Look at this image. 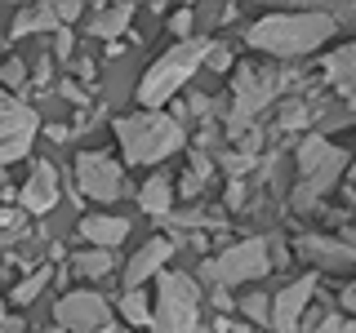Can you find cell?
<instances>
[{
	"instance_id": "obj_1",
	"label": "cell",
	"mask_w": 356,
	"mask_h": 333,
	"mask_svg": "<svg viewBox=\"0 0 356 333\" xmlns=\"http://www.w3.org/2000/svg\"><path fill=\"white\" fill-rule=\"evenodd\" d=\"M334 14L330 9H298V14H267L254 27H245L250 49H263L272 58H303V53L321 49L334 36Z\"/></svg>"
},
{
	"instance_id": "obj_2",
	"label": "cell",
	"mask_w": 356,
	"mask_h": 333,
	"mask_svg": "<svg viewBox=\"0 0 356 333\" xmlns=\"http://www.w3.org/2000/svg\"><path fill=\"white\" fill-rule=\"evenodd\" d=\"M116 138H120V151H125L129 164H156L183 147L187 133L165 111H138V116L116 120Z\"/></svg>"
},
{
	"instance_id": "obj_3",
	"label": "cell",
	"mask_w": 356,
	"mask_h": 333,
	"mask_svg": "<svg viewBox=\"0 0 356 333\" xmlns=\"http://www.w3.org/2000/svg\"><path fill=\"white\" fill-rule=\"evenodd\" d=\"M209 44H214V40H178L174 49H165L161 58L147 67V76L138 80L143 111H161L165 103H170V98L178 94V85H187L196 76V67L205 62Z\"/></svg>"
},
{
	"instance_id": "obj_4",
	"label": "cell",
	"mask_w": 356,
	"mask_h": 333,
	"mask_svg": "<svg viewBox=\"0 0 356 333\" xmlns=\"http://www.w3.org/2000/svg\"><path fill=\"white\" fill-rule=\"evenodd\" d=\"M267 271H272V249H267V240H259V236L236 240V244H227L218 258H205V262H200V280H205L209 289L263 280Z\"/></svg>"
},
{
	"instance_id": "obj_5",
	"label": "cell",
	"mask_w": 356,
	"mask_h": 333,
	"mask_svg": "<svg viewBox=\"0 0 356 333\" xmlns=\"http://www.w3.org/2000/svg\"><path fill=\"white\" fill-rule=\"evenodd\" d=\"M196 311L200 293L192 275L165 271L161 275V302L152 311V333H196Z\"/></svg>"
},
{
	"instance_id": "obj_6",
	"label": "cell",
	"mask_w": 356,
	"mask_h": 333,
	"mask_svg": "<svg viewBox=\"0 0 356 333\" xmlns=\"http://www.w3.org/2000/svg\"><path fill=\"white\" fill-rule=\"evenodd\" d=\"M36 142V111L0 89V169L22 160Z\"/></svg>"
},
{
	"instance_id": "obj_7",
	"label": "cell",
	"mask_w": 356,
	"mask_h": 333,
	"mask_svg": "<svg viewBox=\"0 0 356 333\" xmlns=\"http://www.w3.org/2000/svg\"><path fill=\"white\" fill-rule=\"evenodd\" d=\"M276 89H281V76H276L272 67H263V71L245 67V71L236 76V103H232V116H227V125H232L236 138L245 133V125L276 98Z\"/></svg>"
},
{
	"instance_id": "obj_8",
	"label": "cell",
	"mask_w": 356,
	"mask_h": 333,
	"mask_svg": "<svg viewBox=\"0 0 356 333\" xmlns=\"http://www.w3.org/2000/svg\"><path fill=\"white\" fill-rule=\"evenodd\" d=\"M76 178H81V191L98 205H111L125 187V169L107 151H81L76 155Z\"/></svg>"
},
{
	"instance_id": "obj_9",
	"label": "cell",
	"mask_w": 356,
	"mask_h": 333,
	"mask_svg": "<svg viewBox=\"0 0 356 333\" xmlns=\"http://www.w3.org/2000/svg\"><path fill=\"white\" fill-rule=\"evenodd\" d=\"M54 316H58V325L72 329V333H98L111 320V311H107V298L103 293H94V289H76V293L58 298Z\"/></svg>"
},
{
	"instance_id": "obj_10",
	"label": "cell",
	"mask_w": 356,
	"mask_h": 333,
	"mask_svg": "<svg viewBox=\"0 0 356 333\" xmlns=\"http://www.w3.org/2000/svg\"><path fill=\"white\" fill-rule=\"evenodd\" d=\"M343 169H348V151H339V147H334L330 160L321 164L316 173H307L303 182H298L294 191H289V205H294L298 214H312V209L321 205V196H330V191H334V182L343 178Z\"/></svg>"
},
{
	"instance_id": "obj_11",
	"label": "cell",
	"mask_w": 356,
	"mask_h": 333,
	"mask_svg": "<svg viewBox=\"0 0 356 333\" xmlns=\"http://www.w3.org/2000/svg\"><path fill=\"white\" fill-rule=\"evenodd\" d=\"M312 293H316V275H303V280L285 284L281 293L272 298V329L276 333H294L303 325V311L312 302Z\"/></svg>"
},
{
	"instance_id": "obj_12",
	"label": "cell",
	"mask_w": 356,
	"mask_h": 333,
	"mask_svg": "<svg viewBox=\"0 0 356 333\" xmlns=\"http://www.w3.org/2000/svg\"><path fill=\"white\" fill-rule=\"evenodd\" d=\"M18 205L27 209V214H49V209L58 205V169H54L49 160H36V169H31L27 187H22Z\"/></svg>"
},
{
	"instance_id": "obj_13",
	"label": "cell",
	"mask_w": 356,
	"mask_h": 333,
	"mask_svg": "<svg viewBox=\"0 0 356 333\" xmlns=\"http://www.w3.org/2000/svg\"><path fill=\"white\" fill-rule=\"evenodd\" d=\"M174 258V240H165V236H156V240H147L138 253L129 258V266H125V289L134 293V289H143V280H152V275H161V266Z\"/></svg>"
},
{
	"instance_id": "obj_14",
	"label": "cell",
	"mask_w": 356,
	"mask_h": 333,
	"mask_svg": "<svg viewBox=\"0 0 356 333\" xmlns=\"http://www.w3.org/2000/svg\"><path fill=\"white\" fill-rule=\"evenodd\" d=\"M125 236H129V222L116 218V214H98V218H85L81 222V240L98 244V249H116Z\"/></svg>"
},
{
	"instance_id": "obj_15",
	"label": "cell",
	"mask_w": 356,
	"mask_h": 333,
	"mask_svg": "<svg viewBox=\"0 0 356 333\" xmlns=\"http://www.w3.org/2000/svg\"><path fill=\"white\" fill-rule=\"evenodd\" d=\"M298 249H303L312 262H321V266H352L356 262V249H352V244L330 240V236H303Z\"/></svg>"
},
{
	"instance_id": "obj_16",
	"label": "cell",
	"mask_w": 356,
	"mask_h": 333,
	"mask_svg": "<svg viewBox=\"0 0 356 333\" xmlns=\"http://www.w3.org/2000/svg\"><path fill=\"white\" fill-rule=\"evenodd\" d=\"M325 76L330 85L343 89V98L356 107V44H343V49H334L325 58Z\"/></svg>"
},
{
	"instance_id": "obj_17",
	"label": "cell",
	"mask_w": 356,
	"mask_h": 333,
	"mask_svg": "<svg viewBox=\"0 0 356 333\" xmlns=\"http://www.w3.org/2000/svg\"><path fill=\"white\" fill-rule=\"evenodd\" d=\"M138 205H143V214H152V218L170 214V173H152L138 191Z\"/></svg>"
},
{
	"instance_id": "obj_18",
	"label": "cell",
	"mask_w": 356,
	"mask_h": 333,
	"mask_svg": "<svg viewBox=\"0 0 356 333\" xmlns=\"http://www.w3.org/2000/svg\"><path fill=\"white\" fill-rule=\"evenodd\" d=\"M58 27V14H54V5H36V9H22L14 18V36H31V31H49Z\"/></svg>"
},
{
	"instance_id": "obj_19",
	"label": "cell",
	"mask_w": 356,
	"mask_h": 333,
	"mask_svg": "<svg viewBox=\"0 0 356 333\" xmlns=\"http://www.w3.org/2000/svg\"><path fill=\"white\" fill-rule=\"evenodd\" d=\"M134 18V5H116V9H103L94 22H89V31H94L98 40H111V36H120L125 31V22Z\"/></svg>"
},
{
	"instance_id": "obj_20",
	"label": "cell",
	"mask_w": 356,
	"mask_h": 333,
	"mask_svg": "<svg viewBox=\"0 0 356 333\" xmlns=\"http://www.w3.org/2000/svg\"><path fill=\"white\" fill-rule=\"evenodd\" d=\"M330 155H334L330 142L321 138V133H307V138H303V147H298V169H303V178H307V173H316L321 164L330 160Z\"/></svg>"
},
{
	"instance_id": "obj_21",
	"label": "cell",
	"mask_w": 356,
	"mask_h": 333,
	"mask_svg": "<svg viewBox=\"0 0 356 333\" xmlns=\"http://www.w3.org/2000/svg\"><path fill=\"white\" fill-rule=\"evenodd\" d=\"M72 271L85 275V280H103L111 271V249H89V253H76L72 258Z\"/></svg>"
},
{
	"instance_id": "obj_22",
	"label": "cell",
	"mask_w": 356,
	"mask_h": 333,
	"mask_svg": "<svg viewBox=\"0 0 356 333\" xmlns=\"http://www.w3.org/2000/svg\"><path fill=\"white\" fill-rule=\"evenodd\" d=\"M120 316L129 320V325H152V302L143 289H134V293H125V302H120Z\"/></svg>"
},
{
	"instance_id": "obj_23",
	"label": "cell",
	"mask_w": 356,
	"mask_h": 333,
	"mask_svg": "<svg viewBox=\"0 0 356 333\" xmlns=\"http://www.w3.org/2000/svg\"><path fill=\"white\" fill-rule=\"evenodd\" d=\"M241 311L250 316V325H272V302L263 293H245L241 298Z\"/></svg>"
},
{
	"instance_id": "obj_24",
	"label": "cell",
	"mask_w": 356,
	"mask_h": 333,
	"mask_svg": "<svg viewBox=\"0 0 356 333\" xmlns=\"http://www.w3.org/2000/svg\"><path fill=\"white\" fill-rule=\"evenodd\" d=\"M44 284H49V266H40V271H31L27 280H22V284L14 289V302H22V307H27L31 298H36L40 289H44Z\"/></svg>"
},
{
	"instance_id": "obj_25",
	"label": "cell",
	"mask_w": 356,
	"mask_h": 333,
	"mask_svg": "<svg viewBox=\"0 0 356 333\" xmlns=\"http://www.w3.org/2000/svg\"><path fill=\"white\" fill-rule=\"evenodd\" d=\"M0 80H5L9 89H22V85H27V62H22V58H5V62H0Z\"/></svg>"
},
{
	"instance_id": "obj_26",
	"label": "cell",
	"mask_w": 356,
	"mask_h": 333,
	"mask_svg": "<svg viewBox=\"0 0 356 333\" xmlns=\"http://www.w3.org/2000/svg\"><path fill=\"white\" fill-rule=\"evenodd\" d=\"M303 125H307V107L298 98H289L285 111H281V129H303Z\"/></svg>"
},
{
	"instance_id": "obj_27",
	"label": "cell",
	"mask_w": 356,
	"mask_h": 333,
	"mask_svg": "<svg viewBox=\"0 0 356 333\" xmlns=\"http://www.w3.org/2000/svg\"><path fill=\"white\" fill-rule=\"evenodd\" d=\"M192 18H196L192 9H178V14L170 18V31H174L178 40H192Z\"/></svg>"
},
{
	"instance_id": "obj_28",
	"label": "cell",
	"mask_w": 356,
	"mask_h": 333,
	"mask_svg": "<svg viewBox=\"0 0 356 333\" xmlns=\"http://www.w3.org/2000/svg\"><path fill=\"white\" fill-rule=\"evenodd\" d=\"M205 67H214V71H227V67H232V53H227V44H209V53H205Z\"/></svg>"
},
{
	"instance_id": "obj_29",
	"label": "cell",
	"mask_w": 356,
	"mask_h": 333,
	"mask_svg": "<svg viewBox=\"0 0 356 333\" xmlns=\"http://www.w3.org/2000/svg\"><path fill=\"white\" fill-rule=\"evenodd\" d=\"M222 164H227V173L241 182V173H250V169H254V155H222Z\"/></svg>"
},
{
	"instance_id": "obj_30",
	"label": "cell",
	"mask_w": 356,
	"mask_h": 333,
	"mask_svg": "<svg viewBox=\"0 0 356 333\" xmlns=\"http://www.w3.org/2000/svg\"><path fill=\"white\" fill-rule=\"evenodd\" d=\"M187 111H192V116H209V111H214V98H209V94H192Z\"/></svg>"
},
{
	"instance_id": "obj_31",
	"label": "cell",
	"mask_w": 356,
	"mask_h": 333,
	"mask_svg": "<svg viewBox=\"0 0 356 333\" xmlns=\"http://www.w3.org/2000/svg\"><path fill=\"white\" fill-rule=\"evenodd\" d=\"M58 58H72V27H58V44H54Z\"/></svg>"
},
{
	"instance_id": "obj_32",
	"label": "cell",
	"mask_w": 356,
	"mask_h": 333,
	"mask_svg": "<svg viewBox=\"0 0 356 333\" xmlns=\"http://www.w3.org/2000/svg\"><path fill=\"white\" fill-rule=\"evenodd\" d=\"M63 98H67V103H76V107H81V103H85V85H76V80H63Z\"/></svg>"
},
{
	"instance_id": "obj_33",
	"label": "cell",
	"mask_w": 356,
	"mask_h": 333,
	"mask_svg": "<svg viewBox=\"0 0 356 333\" xmlns=\"http://www.w3.org/2000/svg\"><path fill=\"white\" fill-rule=\"evenodd\" d=\"M54 14H58V22H76V18H81V5H76V0L67 5V0H63V5H54Z\"/></svg>"
},
{
	"instance_id": "obj_34",
	"label": "cell",
	"mask_w": 356,
	"mask_h": 333,
	"mask_svg": "<svg viewBox=\"0 0 356 333\" xmlns=\"http://www.w3.org/2000/svg\"><path fill=\"white\" fill-rule=\"evenodd\" d=\"M227 209H245V182H232L227 187Z\"/></svg>"
},
{
	"instance_id": "obj_35",
	"label": "cell",
	"mask_w": 356,
	"mask_h": 333,
	"mask_svg": "<svg viewBox=\"0 0 356 333\" xmlns=\"http://www.w3.org/2000/svg\"><path fill=\"white\" fill-rule=\"evenodd\" d=\"M44 138H54V142H67V138H76V133L67 129V125H49V129H44Z\"/></svg>"
},
{
	"instance_id": "obj_36",
	"label": "cell",
	"mask_w": 356,
	"mask_h": 333,
	"mask_svg": "<svg viewBox=\"0 0 356 333\" xmlns=\"http://www.w3.org/2000/svg\"><path fill=\"white\" fill-rule=\"evenodd\" d=\"M18 227V214L14 209H0V231H14Z\"/></svg>"
},
{
	"instance_id": "obj_37",
	"label": "cell",
	"mask_w": 356,
	"mask_h": 333,
	"mask_svg": "<svg viewBox=\"0 0 356 333\" xmlns=\"http://www.w3.org/2000/svg\"><path fill=\"white\" fill-rule=\"evenodd\" d=\"M214 307H222V311H232V298H227V289H214Z\"/></svg>"
},
{
	"instance_id": "obj_38",
	"label": "cell",
	"mask_w": 356,
	"mask_h": 333,
	"mask_svg": "<svg viewBox=\"0 0 356 333\" xmlns=\"http://www.w3.org/2000/svg\"><path fill=\"white\" fill-rule=\"evenodd\" d=\"M343 307H348V311H356V284H348V289H343Z\"/></svg>"
},
{
	"instance_id": "obj_39",
	"label": "cell",
	"mask_w": 356,
	"mask_h": 333,
	"mask_svg": "<svg viewBox=\"0 0 356 333\" xmlns=\"http://www.w3.org/2000/svg\"><path fill=\"white\" fill-rule=\"evenodd\" d=\"M76 71H81L85 80H94V62H89V58H81V62H76Z\"/></svg>"
},
{
	"instance_id": "obj_40",
	"label": "cell",
	"mask_w": 356,
	"mask_h": 333,
	"mask_svg": "<svg viewBox=\"0 0 356 333\" xmlns=\"http://www.w3.org/2000/svg\"><path fill=\"white\" fill-rule=\"evenodd\" d=\"M0 333H22V320H0Z\"/></svg>"
},
{
	"instance_id": "obj_41",
	"label": "cell",
	"mask_w": 356,
	"mask_h": 333,
	"mask_svg": "<svg viewBox=\"0 0 356 333\" xmlns=\"http://www.w3.org/2000/svg\"><path fill=\"white\" fill-rule=\"evenodd\" d=\"M232 333H254V329H245V325H236V329H232Z\"/></svg>"
},
{
	"instance_id": "obj_42",
	"label": "cell",
	"mask_w": 356,
	"mask_h": 333,
	"mask_svg": "<svg viewBox=\"0 0 356 333\" xmlns=\"http://www.w3.org/2000/svg\"><path fill=\"white\" fill-rule=\"evenodd\" d=\"M348 178H352V182H356V164H352V169H348Z\"/></svg>"
},
{
	"instance_id": "obj_43",
	"label": "cell",
	"mask_w": 356,
	"mask_h": 333,
	"mask_svg": "<svg viewBox=\"0 0 356 333\" xmlns=\"http://www.w3.org/2000/svg\"><path fill=\"white\" fill-rule=\"evenodd\" d=\"M0 320H5V298H0Z\"/></svg>"
},
{
	"instance_id": "obj_44",
	"label": "cell",
	"mask_w": 356,
	"mask_h": 333,
	"mask_svg": "<svg viewBox=\"0 0 356 333\" xmlns=\"http://www.w3.org/2000/svg\"><path fill=\"white\" fill-rule=\"evenodd\" d=\"M0 187H5V169H0Z\"/></svg>"
}]
</instances>
